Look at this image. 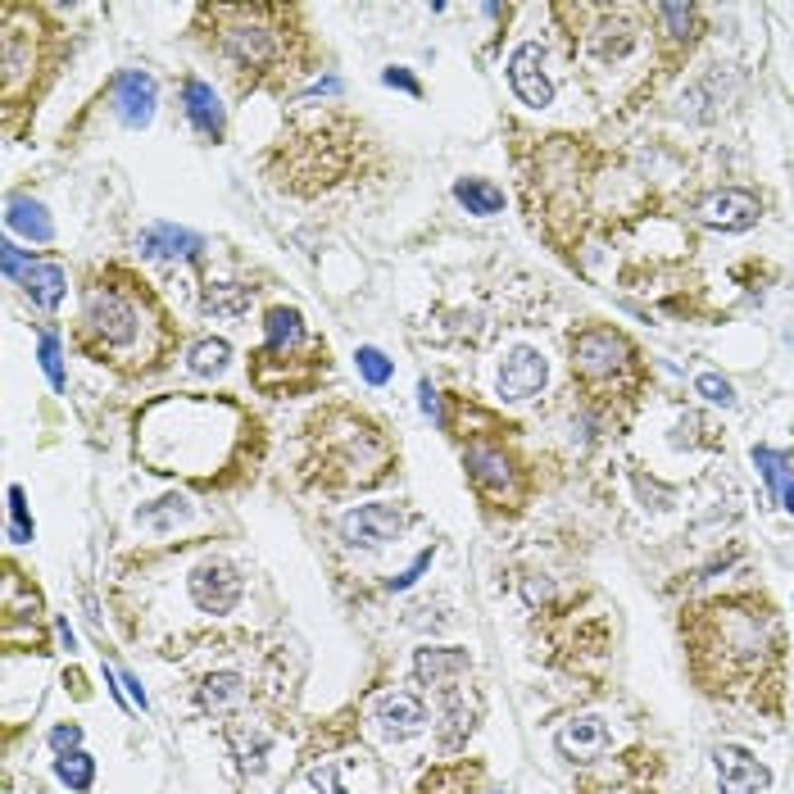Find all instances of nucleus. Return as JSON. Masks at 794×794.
<instances>
[{
    "label": "nucleus",
    "instance_id": "obj_29",
    "mask_svg": "<svg viewBox=\"0 0 794 794\" xmlns=\"http://www.w3.org/2000/svg\"><path fill=\"white\" fill-rule=\"evenodd\" d=\"M10 513H14V540H32V522H28V509H23V491L10 486Z\"/></svg>",
    "mask_w": 794,
    "mask_h": 794
},
{
    "label": "nucleus",
    "instance_id": "obj_36",
    "mask_svg": "<svg viewBox=\"0 0 794 794\" xmlns=\"http://www.w3.org/2000/svg\"><path fill=\"white\" fill-rule=\"evenodd\" d=\"M418 395H422V409L436 413V391H432V382H422V386H418Z\"/></svg>",
    "mask_w": 794,
    "mask_h": 794
},
{
    "label": "nucleus",
    "instance_id": "obj_10",
    "mask_svg": "<svg viewBox=\"0 0 794 794\" xmlns=\"http://www.w3.org/2000/svg\"><path fill=\"white\" fill-rule=\"evenodd\" d=\"M114 105H118V118L128 123V128H146L150 114H155V78L141 69H128L114 78Z\"/></svg>",
    "mask_w": 794,
    "mask_h": 794
},
{
    "label": "nucleus",
    "instance_id": "obj_25",
    "mask_svg": "<svg viewBox=\"0 0 794 794\" xmlns=\"http://www.w3.org/2000/svg\"><path fill=\"white\" fill-rule=\"evenodd\" d=\"M754 463L763 468L767 486H772L776 495H785V477H790V454H776V450H767V445H758V450H754Z\"/></svg>",
    "mask_w": 794,
    "mask_h": 794
},
{
    "label": "nucleus",
    "instance_id": "obj_15",
    "mask_svg": "<svg viewBox=\"0 0 794 794\" xmlns=\"http://www.w3.org/2000/svg\"><path fill=\"white\" fill-rule=\"evenodd\" d=\"M19 282H23V295H28L37 309H55V304L64 300L69 277H64V268H59V264H28Z\"/></svg>",
    "mask_w": 794,
    "mask_h": 794
},
{
    "label": "nucleus",
    "instance_id": "obj_27",
    "mask_svg": "<svg viewBox=\"0 0 794 794\" xmlns=\"http://www.w3.org/2000/svg\"><path fill=\"white\" fill-rule=\"evenodd\" d=\"M695 391L704 395L708 404H722V409H731V404H736V391H731V382H726L722 373H699Z\"/></svg>",
    "mask_w": 794,
    "mask_h": 794
},
{
    "label": "nucleus",
    "instance_id": "obj_21",
    "mask_svg": "<svg viewBox=\"0 0 794 794\" xmlns=\"http://www.w3.org/2000/svg\"><path fill=\"white\" fill-rule=\"evenodd\" d=\"M55 776H59L64 785H69V790L87 794V790H91V781H96V758L82 754V749H73V754H59Z\"/></svg>",
    "mask_w": 794,
    "mask_h": 794
},
{
    "label": "nucleus",
    "instance_id": "obj_2",
    "mask_svg": "<svg viewBox=\"0 0 794 794\" xmlns=\"http://www.w3.org/2000/svg\"><path fill=\"white\" fill-rule=\"evenodd\" d=\"M191 599H196L200 613L223 618V613H232V608H236V599H241V572H236L232 563H223V559L200 563V568L191 572Z\"/></svg>",
    "mask_w": 794,
    "mask_h": 794
},
{
    "label": "nucleus",
    "instance_id": "obj_6",
    "mask_svg": "<svg viewBox=\"0 0 794 794\" xmlns=\"http://www.w3.org/2000/svg\"><path fill=\"white\" fill-rule=\"evenodd\" d=\"M87 323L105 336L109 345H128L137 336V314L123 295L105 291V286H91L87 291Z\"/></svg>",
    "mask_w": 794,
    "mask_h": 794
},
{
    "label": "nucleus",
    "instance_id": "obj_9",
    "mask_svg": "<svg viewBox=\"0 0 794 794\" xmlns=\"http://www.w3.org/2000/svg\"><path fill=\"white\" fill-rule=\"evenodd\" d=\"M468 649H418V658H413V672H418V681H427V686H436L441 695H459V681L468 677Z\"/></svg>",
    "mask_w": 794,
    "mask_h": 794
},
{
    "label": "nucleus",
    "instance_id": "obj_4",
    "mask_svg": "<svg viewBox=\"0 0 794 794\" xmlns=\"http://www.w3.org/2000/svg\"><path fill=\"white\" fill-rule=\"evenodd\" d=\"M622 359H627V341L618 332H608V327H590L572 341V368L581 377H608L618 373Z\"/></svg>",
    "mask_w": 794,
    "mask_h": 794
},
{
    "label": "nucleus",
    "instance_id": "obj_12",
    "mask_svg": "<svg viewBox=\"0 0 794 794\" xmlns=\"http://www.w3.org/2000/svg\"><path fill=\"white\" fill-rule=\"evenodd\" d=\"M373 713H377V722H382L386 736H395V740L418 736L422 726H427V708H422L413 695H382Z\"/></svg>",
    "mask_w": 794,
    "mask_h": 794
},
{
    "label": "nucleus",
    "instance_id": "obj_16",
    "mask_svg": "<svg viewBox=\"0 0 794 794\" xmlns=\"http://www.w3.org/2000/svg\"><path fill=\"white\" fill-rule=\"evenodd\" d=\"M182 100H187V118L205 132V137H223V105H218L209 82H187Z\"/></svg>",
    "mask_w": 794,
    "mask_h": 794
},
{
    "label": "nucleus",
    "instance_id": "obj_19",
    "mask_svg": "<svg viewBox=\"0 0 794 794\" xmlns=\"http://www.w3.org/2000/svg\"><path fill=\"white\" fill-rule=\"evenodd\" d=\"M200 704L209 713H223L232 704H246V681L236 677V672H214V677L200 681Z\"/></svg>",
    "mask_w": 794,
    "mask_h": 794
},
{
    "label": "nucleus",
    "instance_id": "obj_3",
    "mask_svg": "<svg viewBox=\"0 0 794 794\" xmlns=\"http://www.w3.org/2000/svg\"><path fill=\"white\" fill-rule=\"evenodd\" d=\"M763 214V200L745 187H722L699 205V223L704 227H717V232H749Z\"/></svg>",
    "mask_w": 794,
    "mask_h": 794
},
{
    "label": "nucleus",
    "instance_id": "obj_5",
    "mask_svg": "<svg viewBox=\"0 0 794 794\" xmlns=\"http://www.w3.org/2000/svg\"><path fill=\"white\" fill-rule=\"evenodd\" d=\"M509 82L522 105H531V109L554 105V82H549V73H545V50H540L536 41H527V46H518L509 55Z\"/></svg>",
    "mask_w": 794,
    "mask_h": 794
},
{
    "label": "nucleus",
    "instance_id": "obj_23",
    "mask_svg": "<svg viewBox=\"0 0 794 794\" xmlns=\"http://www.w3.org/2000/svg\"><path fill=\"white\" fill-rule=\"evenodd\" d=\"M300 336H304V323L295 309H273V314H268V345H273V350L300 345Z\"/></svg>",
    "mask_w": 794,
    "mask_h": 794
},
{
    "label": "nucleus",
    "instance_id": "obj_33",
    "mask_svg": "<svg viewBox=\"0 0 794 794\" xmlns=\"http://www.w3.org/2000/svg\"><path fill=\"white\" fill-rule=\"evenodd\" d=\"M0 250H5V273H10V277H23V250L14 246V241H5Z\"/></svg>",
    "mask_w": 794,
    "mask_h": 794
},
{
    "label": "nucleus",
    "instance_id": "obj_32",
    "mask_svg": "<svg viewBox=\"0 0 794 794\" xmlns=\"http://www.w3.org/2000/svg\"><path fill=\"white\" fill-rule=\"evenodd\" d=\"M382 82H386V87H400V91H409V96H418V82H413L404 69H386V73H382Z\"/></svg>",
    "mask_w": 794,
    "mask_h": 794
},
{
    "label": "nucleus",
    "instance_id": "obj_34",
    "mask_svg": "<svg viewBox=\"0 0 794 794\" xmlns=\"http://www.w3.org/2000/svg\"><path fill=\"white\" fill-rule=\"evenodd\" d=\"M314 781H318V790H323V794H345L341 781H336V767H318Z\"/></svg>",
    "mask_w": 794,
    "mask_h": 794
},
{
    "label": "nucleus",
    "instance_id": "obj_24",
    "mask_svg": "<svg viewBox=\"0 0 794 794\" xmlns=\"http://www.w3.org/2000/svg\"><path fill=\"white\" fill-rule=\"evenodd\" d=\"M205 304L214 309V314H246L250 309V286H214V291L205 295Z\"/></svg>",
    "mask_w": 794,
    "mask_h": 794
},
{
    "label": "nucleus",
    "instance_id": "obj_14",
    "mask_svg": "<svg viewBox=\"0 0 794 794\" xmlns=\"http://www.w3.org/2000/svg\"><path fill=\"white\" fill-rule=\"evenodd\" d=\"M559 749L568 758H599L608 749V726L599 717H577L559 731Z\"/></svg>",
    "mask_w": 794,
    "mask_h": 794
},
{
    "label": "nucleus",
    "instance_id": "obj_18",
    "mask_svg": "<svg viewBox=\"0 0 794 794\" xmlns=\"http://www.w3.org/2000/svg\"><path fill=\"white\" fill-rule=\"evenodd\" d=\"M454 200H459L468 214H481V218H491L504 209V191L491 187V182H481V177H459V182H454Z\"/></svg>",
    "mask_w": 794,
    "mask_h": 794
},
{
    "label": "nucleus",
    "instance_id": "obj_7",
    "mask_svg": "<svg viewBox=\"0 0 794 794\" xmlns=\"http://www.w3.org/2000/svg\"><path fill=\"white\" fill-rule=\"evenodd\" d=\"M549 377V363L540 350L531 345H518V350L504 354V368H500V395L504 400H531V395L545 386Z\"/></svg>",
    "mask_w": 794,
    "mask_h": 794
},
{
    "label": "nucleus",
    "instance_id": "obj_37",
    "mask_svg": "<svg viewBox=\"0 0 794 794\" xmlns=\"http://www.w3.org/2000/svg\"><path fill=\"white\" fill-rule=\"evenodd\" d=\"M781 500H785V509L794 513V481H790V486H785V495H781Z\"/></svg>",
    "mask_w": 794,
    "mask_h": 794
},
{
    "label": "nucleus",
    "instance_id": "obj_1",
    "mask_svg": "<svg viewBox=\"0 0 794 794\" xmlns=\"http://www.w3.org/2000/svg\"><path fill=\"white\" fill-rule=\"evenodd\" d=\"M404 522H409V513L395 509V504H359L354 513L341 518V536L354 549H382L400 536Z\"/></svg>",
    "mask_w": 794,
    "mask_h": 794
},
{
    "label": "nucleus",
    "instance_id": "obj_26",
    "mask_svg": "<svg viewBox=\"0 0 794 794\" xmlns=\"http://www.w3.org/2000/svg\"><path fill=\"white\" fill-rule=\"evenodd\" d=\"M354 359H359V373H363V382H368V386H386V382H391V359H386L377 345H363Z\"/></svg>",
    "mask_w": 794,
    "mask_h": 794
},
{
    "label": "nucleus",
    "instance_id": "obj_35",
    "mask_svg": "<svg viewBox=\"0 0 794 794\" xmlns=\"http://www.w3.org/2000/svg\"><path fill=\"white\" fill-rule=\"evenodd\" d=\"M123 686H128L132 704H137V708H150V699H146V690H141V681H137V677H128V672H123Z\"/></svg>",
    "mask_w": 794,
    "mask_h": 794
},
{
    "label": "nucleus",
    "instance_id": "obj_30",
    "mask_svg": "<svg viewBox=\"0 0 794 794\" xmlns=\"http://www.w3.org/2000/svg\"><path fill=\"white\" fill-rule=\"evenodd\" d=\"M82 745V726H55V731H50V749H55V754H73V749Z\"/></svg>",
    "mask_w": 794,
    "mask_h": 794
},
{
    "label": "nucleus",
    "instance_id": "obj_28",
    "mask_svg": "<svg viewBox=\"0 0 794 794\" xmlns=\"http://www.w3.org/2000/svg\"><path fill=\"white\" fill-rule=\"evenodd\" d=\"M41 368H46V377H50V386L55 391H64V363H59V341H55V332H46L41 336Z\"/></svg>",
    "mask_w": 794,
    "mask_h": 794
},
{
    "label": "nucleus",
    "instance_id": "obj_31",
    "mask_svg": "<svg viewBox=\"0 0 794 794\" xmlns=\"http://www.w3.org/2000/svg\"><path fill=\"white\" fill-rule=\"evenodd\" d=\"M658 14L672 23V32H677V37H686V28H690V5H663Z\"/></svg>",
    "mask_w": 794,
    "mask_h": 794
},
{
    "label": "nucleus",
    "instance_id": "obj_8",
    "mask_svg": "<svg viewBox=\"0 0 794 794\" xmlns=\"http://www.w3.org/2000/svg\"><path fill=\"white\" fill-rule=\"evenodd\" d=\"M717 776H722V794H758L772 785V772L740 745L717 749Z\"/></svg>",
    "mask_w": 794,
    "mask_h": 794
},
{
    "label": "nucleus",
    "instance_id": "obj_13",
    "mask_svg": "<svg viewBox=\"0 0 794 794\" xmlns=\"http://www.w3.org/2000/svg\"><path fill=\"white\" fill-rule=\"evenodd\" d=\"M223 46L236 64H250V69L273 59V37H268V28H255V23H236V28H227Z\"/></svg>",
    "mask_w": 794,
    "mask_h": 794
},
{
    "label": "nucleus",
    "instance_id": "obj_11",
    "mask_svg": "<svg viewBox=\"0 0 794 794\" xmlns=\"http://www.w3.org/2000/svg\"><path fill=\"white\" fill-rule=\"evenodd\" d=\"M141 255L150 259H196L205 250V236L187 232V227H173V223H155L141 232Z\"/></svg>",
    "mask_w": 794,
    "mask_h": 794
},
{
    "label": "nucleus",
    "instance_id": "obj_20",
    "mask_svg": "<svg viewBox=\"0 0 794 794\" xmlns=\"http://www.w3.org/2000/svg\"><path fill=\"white\" fill-rule=\"evenodd\" d=\"M468 472L481 481V486H504L509 481V459L491 445H472L468 450Z\"/></svg>",
    "mask_w": 794,
    "mask_h": 794
},
{
    "label": "nucleus",
    "instance_id": "obj_22",
    "mask_svg": "<svg viewBox=\"0 0 794 794\" xmlns=\"http://www.w3.org/2000/svg\"><path fill=\"white\" fill-rule=\"evenodd\" d=\"M227 359H232V345H227V341H200L196 350H191V373H196V377H218L227 368Z\"/></svg>",
    "mask_w": 794,
    "mask_h": 794
},
{
    "label": "nucleus",
    "instance_id": "obj_17",
    "mask_svg": "<svg viewBox=\"0 0 794 794\" xmlns=\"http://www.w3.org/2000/svg\"><path fill=\"white\" fill-rule=\"evenodd\" d=\"M5 223H10L19 236H32V241H50V236H55V223L46 218V205H41V200H28V196H14L10 200V214H5Z\"/></svg>",
    "mask_w": 794,
    "mask_h": 794
}]
</instances>
